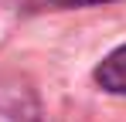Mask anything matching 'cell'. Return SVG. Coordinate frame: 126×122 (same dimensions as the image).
I'll return each instance as SVG.
<instances>
[{
	"label": "cell",
	"instance_id": "6da1fadb",
	"mask_svg": "<svg viewBox=\"0 0 126 122\" xmlns=\"http://www.w3.org/2000/svg\"><path fill=\"white\" fill-rule=\"evenodd\" d=\"M92 78H95V85H99L102 92H109V95H126V44H119L116 51H109V54L95 64Z\"/></svg>",
	"mask_w": 126,
	"mask_h": 122
},
{
	"label": "cell",
	"instance_id": "3957f363",
	"mask_svg": "<svg viewBox=\"0 0 126 122\" xmlns=\"http://www.w3.org/2000/svg\"><path fill=\"white\" fill-rule=\"evenodd\" d=\"M27 7H92V3H112V0H24Z\"/></svg>",
	"mask_w": 126,
	"mask_h": 122
},
{
	"label": "cell",
	"instance_id": "7a4b0ae2",
	"mask_svg": "<svg viewBox=\"0 0 126 122\" xmlns=\"http://www.w3.org/2000/svg\"><path fill=\"white\" fill-rule=\"evenodd\" d=\"M0 122H38L34 95L27 88H21V85L0 88Z\"/></svg>",
	"mask_w": 126,
	"mask_h": 122
}]
</instances>
